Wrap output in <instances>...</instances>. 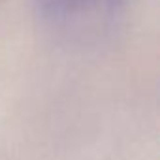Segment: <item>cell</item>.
<instances>
[{
	"mask_svg": "<svg viewBox=\"0 0 160 160\" xmlns=\"http://www.w3.org/2000/svg\"><path fill=\"white\" fill-rule=\"evenodd\" d=\"M126 0H36L42 21L60 30H83L113 15Z\"/></svg>",
	"mask_w": 160,
	"mask_h": 160,
	"instance_id": "6da1fadb",
	"label": "cell"
}]
</instances>
